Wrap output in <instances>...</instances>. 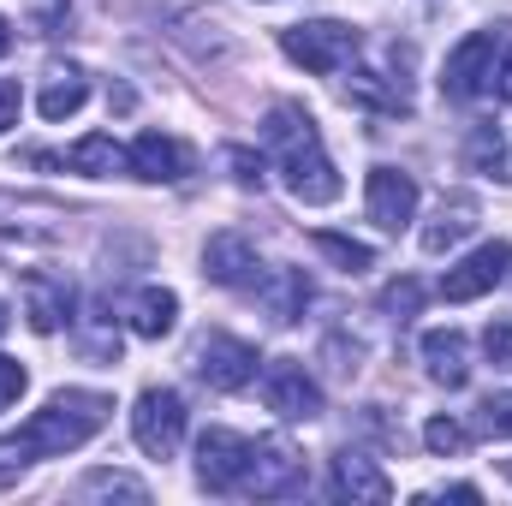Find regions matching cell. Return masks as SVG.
Masks as SVG:
<instances>
[{"label": "cell", "mask_w": 512, "mask_h": 506, "mask_svg": "<svg viewBox=\"0 0 512 506\" xmlns=\"http://www.w3.org/2000/svg\"><path fill=\"white\" fill-rule=\"evenodd\" d=\"M203 274L215 280V286H233V292H245V286H262V256L245 233H215L209 245H203Z\"/></svg>", "instance_id": "12"}, {"label": "cell", "mask_w": 512, "mask_h": 506, "mask_svg": "<svg viewBox=\"0 0 512 506\" xmlns=\"http://www.w3.org/2000/svg\"><path fill=\"white\" fill-rule=\"evenodd\" d=\"M6 48H12V24L0 18V54H6Z\"/></svg>", "instance_id": "34"}, {"label": "cell", "mask_w": 512, "mask_h": 506, "mask_svg": "<svg viewBox=\"0 0 512 506\" xmlns=\"http://www.w3.org/2000/svg\"><path fill=\"white\" fill-rule=\"evenodd\" d=\"M477 429L483 435H512V393H489L477 405Z\"/></svg>", "instance_id": "26"}, {"label": "cell", "mask_w": 512, "mask_h": 506, "mask_svg": "<svg viewBox=\"0 0 512 506\" xmlns=\"http://www.w3.org/2000/svg\"><path fill=\"white\" fill-rule=\"evenodd\" d=\"M66 167H72V173H90V179H108V173L126 167V149H120L108 131H90V137H78V143L66 149Z\"/></svg>", "instance_id": "17"}, {"label": "cell", "mask_w": 512, "mask_h": 506, "mask_svg": "<svg viewBox=\"0 0 512 506\" xmlns=\"http://www.w3.org/2000/svg\"><path fill=\"white\" fill-rule=\"evenodd\" d=\"M483 352L495 370H512V322H489L483 328Z\"/></svg>", "instance_id": "28"}, {"label": "cell", "mask_w": 512, "mask_h": 506, "mask_svg": "<svg viewBox=\"0 0 512 506\" xmlns=\"http://www.w3.org/2000/svg\"><path fill=\"white\" fill-rule=\"evenodd\" d=\"M304 304H310V280H304V268H280L274 286H268V316H274V322H298Z\"/></svg>", "instance_id": "20"}, {"label": "cell", "mask_w": 512, "mask_h": 506, "mask_svg": "<svg viewBox=\"0 0 512 506\" xmlns=\"http://www.w3.org/2000/svg\"><path fill=\"white\" fill-rule=\"evenodd\" d=\"M24 304H30V328L36 334H54L72 316V286L54 280V274H24Z\"/></svg>", "instance_id": "16"}, {"label": "cell", "mask_w": 512, "mask_h": 506, "mask_svg": "<svg viewBox=\"0 0 512 506\" xmlns=\"http://www.w3.org/2000/svg\"><path fill=\"white\" fill-rule=\"evenodd\" d=\"M471 227H477V221H471V203H453V209H441V221H435V227H423V251L441 256L447 245H459Z\"/></svg>", "instance_id": "21"}, {"label": "cell", "mask_w": 512, "mask_h": 506, "mask_svg": "<svg viewBox=\"0 0 512 506\" xmlns=\"http://www.w3.org/2000/svg\"><path fill=\"white\" fill-rule=\"evenodd\" d=\"M262 137L280 149V179H286V191H292L304 209L340 203L346 185H340V173H334L322 137H316V120H310L298 102H280V108L268 114V131H262Z\"/></svg>", "instance_id": "1"}, {"label": "cell", "mask_w": 512, "mask_h": 506, "mask_svg": "<svg viewBox=\"0 0 512 506\" xmlns=\"http://www.w3.org/2000/svg\"><path fill=\"white\" fill-rule=\"evenodd\" d=\"M465 161H471V167H483V173H489V167L501 173V131H495V126H477V131H471Z\"/></svg>", "instance_id": "27"}, {"label": "cell", "mask_w": 512, "mask_h": 506, "mask_svg": "<svg viewBox=\"0 0 512 506\" xmlns=\"http://www.w3.org/2000/svg\"><path fill=\"white\" fill-rule=\"evenodd\" d=\"M310 245L328 256L334 268H346V274H364V268L376 262V251H370V245H358V239H340V233H316Z\"/></svg>", "instance_id": "22"}, {"label": "cell", "mask_w": 512, "mask_h": 506, "mask_svg": "<svg viewBox=\"0 0 512 506\" xmlns=\"http://www.w3.org/2000/svg\"><path fill=\"white\" fill-rule=\"evenodd\" d=\"M489 84H495V30H471L441 66V96L447 102H477Z\"/></svg>", "instance_id": "6"}, {"label": "cell", "mask_w": 512, "mask_h": 506, "mask_svg": "<svg viewBox=\"0 0 512 506\" xmlns=\"http://www.w3.org/2000/svg\"><path fill=\"white\" fill-rule=\"evenodd\" d=\"M108 417H114V399H108V393L66 387V393H54L0 453H18V459H60V453H78L90 435H102Z\"/></svg>", "instance_id": "2"}, {"label": "cell", "mask_w": 512, "mask_h": 506, "mask_svg": "<svg viewBox=\"0 0 512 506\" xmlns=\"http://www.w3.org/2000/svg\"><path fill=\"white\" fill-rule=\"evenodd\" d=\"M6 328H12V310H6V304H0V334H6Z\"/></svg>", "instance_id": "35"}, {"label": "cell", "mask_w": 512, "mask_h": 506, "mask_svg": "<svg viewBox=\"0 0 512 506\" xmlns=\"http://www.w3.org/2000/svg\"><path fill=\"white\" fill-rule=\"evenodd\" d=\"M251 453H256V441H245V435L203 429V441H197V483L209 495H239L245 489V471H251Z\"/></svg>", "instance_id": "5"}, {"label": "cell", "mask_w": 512, "mask_h": 506, "mask_svg": "<svg viewBox=\"0 0 512 506\" xmlns=\"http://www.w3.org/2000/svg\"><path fill=\"white\" fill-rule=\"evenodd\" d=\"M262 399H268V411L286 417V423H310V417H322V387L310 381L304 364H292V358H280V364L262 370Z\"/></svg>", "instance_id": "9"}, {"label": "cell", "mask_w": 512, "mask_h": 506, "mask_svg": "<svg viewBox=\"0 0 512 506\" xmlns=\"http://www.w3.org/2000/svg\"><path fill=\"white\" fill-rule=\"evenodd\" d=\"M126 167L137 173V179H149V185H173V179H185L191 155H185V143H179V137L143 131V137L126 149Z\"/></svg>", "instance_id": "13"}, {"label": "cell", "mask_w": 512, "mask_h": 506, "mask_svg": "<svg viewBox=\"0 0 512 506\" xmlns=\"http://www.w3.org/2000/svg\"><path fill=\"white\" fill-rule=\"evenodd\" d=\"M131 435L149 459H173L185 441V399L173 387H143L131 405Z\"/></svg>", "instance_id": "4"}, {"label": "cell", "mask_w": 512, "mask_h": 506, "mask_svg": "<svg viewBox=\"0 0 512 506\" xmlns=\"http://www.w3.org/2000/svg\"><path fill=\"white\" fill-rule=\"evenodd\" d=\"M328 495H334V501L387 506V501H393V483H387L364 453H340V459H334V477H328Z\"/></svg>", "instance_id": "14"}, {"label": "cell", "mask_w": 512, "mask_h": 506, "mask_svg": "<svg viewBox=\"0 0 512 506\" xmlns=\"http://www.w3.org/2000/svg\"><path fill=\"white\" fill-rule=\"evenodd\" d=\"M30 387V376H24V364L18 358H0V411L6 405H18V393Z\"/></svg>", "instance_id": "30"}, {"label": "cell", "mask_w": 512, "mask_h": 506, "mask_svg": "<svg viewBox=\"0 0 512 506\" xmlns=\"http://www.w3.org/2000/svg\"><path fill=\"white\" fill-rule=\"evenodd\" d=\"M423 447H429L435 459H459V453L471 447V435H465V423H453V417H429V423H423Z\"/></svg>", "instance_id": "23"}, {"label": "cell", "mask_w": 512, "mask_h": 506, "mask_svg": "<svg viewBox=\"0 0 512 506\" xmlns=\"http://www.w3.org/2000/svg\"><path fill=\"white\" fill-rule=\"evenodd\" d=\"M227 167H233V179H239V185H262V155H251V149H239V143H233V149H227Z\"/></svg>", "instance_id": "31"}, {"label": "cell", "mask_w": 512, "mask_h": 506, "mask_svg": "<svg viewBox=\"0 0 512 506\" xmlns=\"http://www.w3.org/2000/svg\"><path fill=\"white\" fill-rule=\"evenodd\" d=\"M304 459L286 441H256L251 471H245V495H304Z\"/></svg>", "instance_id": "11"}, {"label": "cell", "mask_w": 512, "mask_h": 506, "mask_svg": "<svg viewBox=\"0 0 512 506\" xmlns=\"http://www.w3.org/2000/svg\"><path fill=\"white\" fill-rule=\"evenodd\" d=\"M18 114H24V90H18L12 78H0V131L18 126Z\"/></svg>", "instance_id": "32"}, {"label": "cell", "mask_w": 512, "mask_h": 506, "mask_svg": "<svg viewBox=\"0 0 512 506\" xmlns=\"http://www.w3.org/2000/svg\"><path fill=\"white\" fill-rule=\"evenodd\" d=\"M507 274H512V245L507 239H489V245H477V251L465 256L459 268L441 274V298H447V304H471V298L495 292Z\"/></svg>", "instance_id": "7"}, {"label": "cell", "mask_w": 512, "mask_h": 506, "mask_svg": "<svg viewBox=\"0 0 512 506\" xmlns=\"http://www.w3.org/2000/svg\"><path fill=\"white\" fill-rule=\"evenodd\" d=\"M364 197H370V221H376L382 233H399V227L417 221V179L399 173V167H370Z\"/></svg>", "instance_id": "10"}, {"label": "cell", "mask_w": 512, "mask_h": 506, "mask_svg": "<svg viewBox=\"0 0 512 506\" xmlns=\"http://www.w3.org/2000/svg\"><path fill=\"white\" fill-rule=\"evenodd\" d=\"M84 495H126V501H149V489H143V483H131V477H108V471H96V477L84 483Z\"/></svg>", "instance_id": "29"}, {"label": "cell", "mask_w": 512, "mask_h": 506, "mask_svg": "<svg viewBox=\"0 0 512 506\" xmlns=\"http://www.w3.org/2000/svg\"><path fill=\"white\" fill-rule=\"evenodd\" d=\"M173 322H179V298L167 286H143L137 304H131V334L161 340V334H173Z\"/></svg>", "instance_id": "18"}, {"label": "cell", "mask_w": 512, "mask_h": 506, "mask_svg": "<svg viewBox=\"0 0 512 506\" xmlns=\"http://www.w3.org/2000/svg\"><path fill=\"white\" fill-rule=\"evenodd\" d=\"M507 483H512V459H507Z\"/></svg>", "instance_id": "36"}, {"label": "cell", "mask_w": 512, "mask_h": 506, "mask_svg": "<svg viewBox=\"0 0 512 506\" xmlns=\"http://www.w3.org/2000/svg\"><path fill=\"white\" fill-rule=\"evenodd\" d=\"M423 364H429V381L441 387H465L471 381V346L459 328H429L423 334Z\"/></svg>", "instance_id": "15"}, {"label": "cell", "mask_w": 512, "mask_h": 506, "mask_svg": "<svg viewBox=\"0 0 512 506\" xmlns=\"http://www.w3.org/2000/svg\"><path fill=\"white\" fill-rule=\"evenodd\" d=\"M197 376L209 381L215 393H239L256 381V346L251 340H233V334H203L197 340Z\"/></svg>", "instance_id": "8"}, {"label": "cell", "mask_w": 512, "mask_h": 506, "mask_svg": "<svg viewBox=\"0 0 512 506\" xmlns=\"http://www.w3.org/2000/svg\"><path fill=\"white\" fill-rule=\"evenodd\" d=\"M417 304H423V286H417V280H393V286L382 292V310L393 316V322H411Z\"/></svg>", "instance_id": "25"}, {"label": "cell", "mask_w": 512, "mask_h": 506, "mask_svg": "<svg viewBox=\"0 0 512 506\" xmlns=\"http://www.w3.org/2000/svg\"><path fill=\"white\" fill-rule=\"evenodd\" d=\"M495 96H501V102L512 108V48L501 54V60H495Z\"/></svg>", "instance_id": "33"}, {"label": "cell", "mask_w": 512, "mask_h": 506, "mask_svg": "<svg viewBox=\"0 0 512 506\" xmlns=\"http://www.w3.org/2000/svg\"><path fill=\"white\" fill-rule=\"evenodd\" d=\"M84 102H90V84H84V72H54V78L42 84V96H36L42 120H72Z\"/></svg>", "instance_id": "19"}, {"label": "cell", "mask_w": 512, "mask_h": 506, "mask_svg": "<svg viewBox=\"0 0 512 506\" xmlns=\"http://www.w3.org/2000/svg\"><path fill=\"white\" fill-rule=\"evenodd\" d=\"M358 30L352 24H334V18H316V24H292V30H280V48H286V60H298L304 72H316V78H334V72H346L352 60H358Z\"/></svg>", "instance_id": "3"}, {"label": "cell", "mask_w": 512, "mask_h": 506, "mask_svg": "<svg viewBox=\"0 0 512 506\" xmlns=\"http://www.w3.org/2000/svg\"><path fill=\"white\" fill-rule=\"evenodd\" d=\"M346 96H352V102H370V108H387V114H405V96L382 90V84H376V72H358Z\"/></svg>", "instance_id": "24"}]
</instances>
